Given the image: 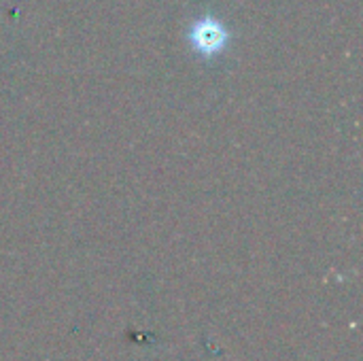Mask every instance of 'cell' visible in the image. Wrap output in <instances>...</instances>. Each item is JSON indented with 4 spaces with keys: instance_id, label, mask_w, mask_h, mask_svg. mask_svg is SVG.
Segmentation results:
<instances>
[{
    "instance_id": "1",
    "label": "cell",
    "mask_w": 363,
    "mask_h": 361,
    "mask_svg": "<svg viewBox=\"0 0 363 361\" xmlns=\"http://www.w3.org/2000/svg\"><path fill=\"white\" fill-rule=\"evenodd\" d=\"M187 40L200 57L215 60V57L223 55V51L230 47L232 32L215 15H202L191 21V26L187 30Z\"/></svg>"
}]
</instances>
